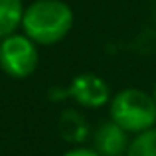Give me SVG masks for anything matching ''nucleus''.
Listing matches in <instances>:
<instances>
[{"label": "nucleus", "mask_w": 156, "mask_h": 156, "mask_svg": "<svg viewBox=\"0 0 156 156\" xmlns=\"http://www.w3.org/2000/svg\"><path fill=\"white\" fill-rule=\"evenodd\" d=\"M109 119L129 134H138L156 126V99L138 87H125L109 101Z\"/></svg>", "instance_id": "2"}, {"label": "nucleus", "mask_w": 156, "mask_h": 156, "mask_svg": "<svg viewBox=\"0 0 156 156\" xmlns=\"http://www.w3.org/2000/svg\"><path fill=\"white\" fill-rule=\"evenodd\" d=\"M24 8V0H0V40L20 32Z\"/></svg>", "instance_id": "6"}, {"label": "nucleus", "mask_w": 156, "mask_h": 156, "mask_svg": "<svg viewBox=\"0 0 156 156\" xmlns=\"http://www.w3.org/2000/svg\"><path fill=\"white\" fill-rule=\"evenodd\" d=\"M73 22L75 14L65 0H34L24 8L20 32L40 48H48L63 42Z\"/></svg>", "instance_id": "1"}, {"label": "nucleus", "mask_w": 156, "mask_h": 156, "mask_svg": "<svg viewBox=\"0 0 156 156\" xmlns=\"http://www.w3.org/2000/svg\"><path fill=\"white\" fill-rule=\"evenodd\" d=\"M126 156H156V126L130 138Z\"/></svg>", "instance_id": "8"}, {"label": "nucleus", "mask_w": 156, "mask_h": 156, "mask_svg": "<svg viewBox=\"0 0 156 156\" xmlns=\"http://www.w3.org/2000/svg\"><path fill=\"white\" fill-rule=\"evenodd\" d=\"M61 156H99V154H97V150L89 148V146H73L71 150L63 152Z\"/></svg>", "instance_id": "9"}, {"label": "nucleus", "mask_w": 156, "mask_h": 156, "mask_svg": "<svg viewBox=\"0 0 156 156\" xmlns=\"http://www.w3.org/2000/svg\"><path fill=\"white\" fill-rule=\"evenodd\" d=\"M93 150H97L99 156H126L130 138L122 126H119L115 121H103L95 130H93Z\"/></svg>", "instance_id": "5"}, {"label": "nucleus", "mask_w": 156, "mask_h": 156, "mask_svg": "<svg viewBox=\"0 0 156 156\" xmlns=\"http://www.w3.org/2000/svg\"><path fill=\"white\" fill-rule=\"evenodd\" d=\"M65 95L83 109H99V107L109 105L113 93H111L109 83L101 75H97V73H79L71 79L69 87L65 89Z\"/></svg>", "instance_id": "4"}, {"label": "nucleus", "mask_w": 156, "mask_h": 156, "mask_svg": "<svg viewBox=\"0 0 156 156\" xmlns=\"http://www.w3.org/2000/svg\"><path fill=\"white\" fill-rule=\"evenodd\" d=\"M59 130H61V134H63V138L73 140V142L83 140L89 134V126H87V122H85L83 115H79L75 109H67V111L61 113Z\"/></svg>", "instance_id": "7"}, {"label": "nucleus", "mask_w": 156, "mask_h": 156, "mask_svg": "<svg viewBox=\"0 0 156 156\" xmlns=\"http://www.w3.org/2000/svg\"><path fill=\"white\" fill-rule=\"evenodd\" d=\"M152 95H154V99H156V85H154V89H152Z\"/></svg>", "instance_id": "10"}, {"label": "nucleus", "mask_w": 156, "mask_h": 156, "mask_svg": "<svg viewBox=\"0 0 156 156\" xmlns=\"http://www.w3.org/2000/svg\"><path fill=\"white\" fill-rule=\"evenodd\" d=\"M26 34L16 32L0 40V71L12 79H28L40 63V50Z\"/></svg>", "instance_id": "3"}]
</instances>
